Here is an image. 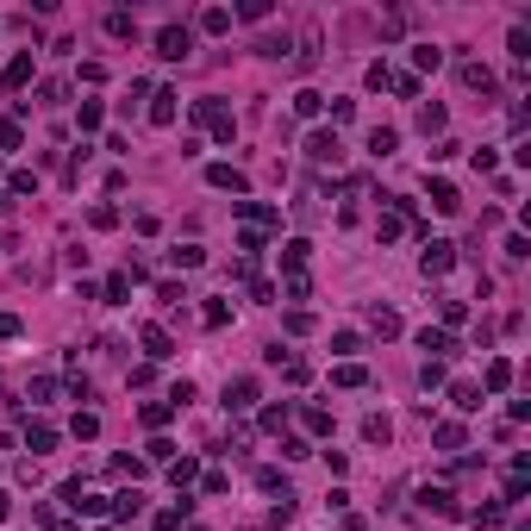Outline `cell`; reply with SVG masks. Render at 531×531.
I'll return each instance as SVG.
<instances>
[{
  "label": "cell",
  "mask_w": 531,
  "mask_h": 531,
  "mask_svg": "<svg viewBox=\"0 0 531 531\" xmlns=\"http://www.w3.org/2000/svg\"><path fill=\"white\" fill-rule=\"evenodd\" d=\"M150 119H157V126H169V119H176V94H157V106H150Z\"/></svg>",
  "instance_id": "8992f818"
},
{
  "label": "cell",
  "mask_w": 531,
  "mask_h": 531,
  "mask_svg": "<svg viewBox=\"0 0 531 531\" xmlns=\"http://www.w3.org/2000/svg\"><path fill=\"white\" fill-rule=\"evenodd\" d=\"M419 506H432V513H450V494H444V487H425V494H419Z\"/></svg>",
  "instance_id": "ba28073f"
},
{
  "label": "cell",
  "mask_w": 531,
  "mask_h": 531,
  "mask_svg": "<svg viewBox=\"0 0 531 531\" xmlns=\"http://www.w3.org/2000/svg\"><path fill=\"white\" fill-rule=\"evenodd\" d=\"M432 207H438V213H456L463 200H456V188H450V181H432Z\"/></svg>",
  "instance_id": "7a4b0ae2"
},
{
  "label": "cell",
  "mask_w": 531,
  "mask_h": 531,
  "mask_svg": "<svg viewBox=\"0 0 531 531\" xmlns=\"http://www.w3.org/2000/svg\"><path fill=\"white\" fill-rule=\"evenodd\" d=\"M450 263H456V257H450V244H432V250H425V275H444Z\"/></svg>",
  "instance_id": "277c9868"
},
{
  "label": "cell",
  "mask_w": 531,
  "mask_h": 531,
  "mask_svg": "<svg viewBox=\"0 0 531 531\" xmlns=\"http://www.w3.org/2000/svg\"><path fill=\"white\" fill-rule=\"evenodd\" d=\"M456 406H463V413H475V406H482V388H469V382H456Z\"/></svg>",
  "instance_id": "52a82bcc"
},
{
  "label": "cell",
  "mask_w": 531,
  "mask_h": 531,
  "mask_svg": "<svg viewBox=\"0 0 531 531\" xmlns=\"http://www.w3.org/2000/svg\"><path fill=\"white\" fill-rule=\"evenodd\" d=\"M250 400H257V382H238V388H225V406H231V413H244Z\"/></svg>",
  "instance_id": "3957f363"
},
{
  "label": "cell",
  "mask_w": 531,
  "mask_h": 531,
  "mask_svg": "<svg viewBox=\"0 0 531 531\" xmlns=\"http://www.w3.org/2000/svg\"><path fill=\"white\" fill-rule=\"evenodd\" d=\"M307 150H312V157H319V163H338V138H325V132H319V138H312V144H307Z\"/></svg>",
  "instance_id": "5b68a950"
},
{
  "label": "cell",
  "mask_w": 531,
  "mask_h": 531,
  "mask_svg": "<svg viewBox=\"0 0 531 531\" xmlns=\"http://www.w3.org/2000/svg\"><path fill=\"white\" fill-rule=\"evenodd\" d=\"M157 50H163L169 63H181V56H188V32H181V25H169V32L157 38Z\"/></svg>",
  "instance_id": "6da1fadb"
}]
</instances>
